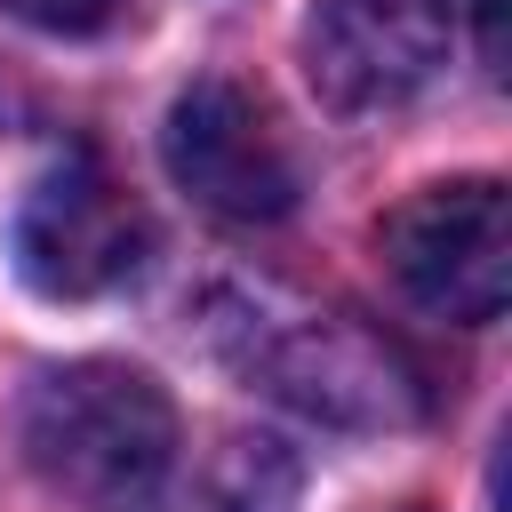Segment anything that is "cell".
Returning <instances> with one entry per match:
<instances>
[{
    "mask_svg": "<svg viewBox=\"0 0 512 512\" xmlns=\"http://www.w3.org/2000/svg\"><path fill=\"white\" fill-rule=\"evenodd\" d=\"M392 512H424V504H392Z\"/></svg>",
    "mask_w": 512,
    "mask_h": 512,
    "instance_id": "cell-9",
    "label": "cell"
},
{
    "mask_svg": "<svg viewBox=\"0 0 512 512\" xmlns=\"http://www.w3.org/2000/svg\"><path fill=\"white\" fill-rule=\"evenodd\" d=\"M160 160L168 176L224 224H280L296 208V152L280 136V120L264 112L256 88L208 72L192 80L176 104H168V128H160Z\"/></svg>",
    "mask_w": 512,
    "mask_h": 512,
    "instance_id": "cell-4",
    "label": "cell"
},
{
    "mask_svg": "<svg viewBox=\"0 0 512 512\" xmlns=\"http://www.w3.org/2000/svg\"><path fill=\"white\" fill-rule=\"evenodd\" d=\"M0 8L32 32H56V40H80V32H104L128 16V0H0Z\"/></svg>",
    "mask_w": 512,
    "mask_h": 512,
    "instance_id": "cell-8",
    "label": "cell"
},
{
    "mask_svg": "<svg viewBox=\"0 0 512 512\" xmlns=\"http://www.w3.org/2000/svg\"><path fill=\"white\" fill-rule=\"evenodd\" d=\"M288 504H296V464L280 456V440H232L216 472V512H288Z\"/></svg>",
    "mask_w": 512,
    "mask_h": 512,
    "instance_id": "cell-7",
    "label": "cell"
},
{
    "mask_svg": "<svg viewBox=\"0 0 512 512\" xmlns=\"http://www.w3.org/2000/svg\"><path fill=\"white\" fill-rule=\"evenodd\" d=\"M208 320H216V344L232 352V368L312 424L400 432L424 416L416 360L344 304H304L280 288H232L208 304Z\"/></svg>",
    "mask_w": 512,
    "mask_h": 512,
    "instance_id": "cell-1",
    "label": "cell"
},
{
    "mask_svg": "<svg viewBox=\"0 0 512 512\" xmlns=\"http://www.w3.org/2000/svg\"><path fill=\"white\" fill-rule=\"evenodd\" d=\"M24 464L80 512H160L176 480V408L120 360L48 368L24 400Z\"/></svg>",
    "mask_w": 512,
    "mask_h": 512,
    "instance_id": "cell-2",
    "label": "cell"
},
{
    "mask_svg": "<svg viewBox=\"0 0 512 512\" xmlns=\"http://www.w3.org/2000/svg\"><path fill=\"white\" fill-rule=\"evenodd\" d=\"M400 296L432 320L488 328L512 296V200L496 176H456L408 192L376 232Z\"/></svg>",
    "mask_w": 512,
    "mask_h": 512,
    "instance_id": "cell-3",
    "label": "cell"
},
{
    "mask_svg": "<svg viewBox=\"0 0 512 512\" xmlns=\"http://www.w3.org/2000/svg\"><path fill=\"white\" fill-rule=\"evenodd\" d=\"M144 264V208L112 184V168L96 152H64L16 208V272L56 296H104Z\"/></svg>",
    "mask_w": 512,
    "mask_h": 512,
    "instance_id": "cell-5",
    "label": "cell"
},
{
    "mask_svg": "<svg viewBox=\"0 0 512 512\" xmlns=\"http://www.w3.org/2000/svg\"><path fill=\"white\" fill-rule=\"evenodd\" d=\"M448 32H456L448 0H312L304 72L336 112H376L440 72Z\"/></svg>",
    "mask_w": 512,
    "mask_h": 512,
    "instance_id": "cell-6",
    "label": "cell"
}]
</instances>
